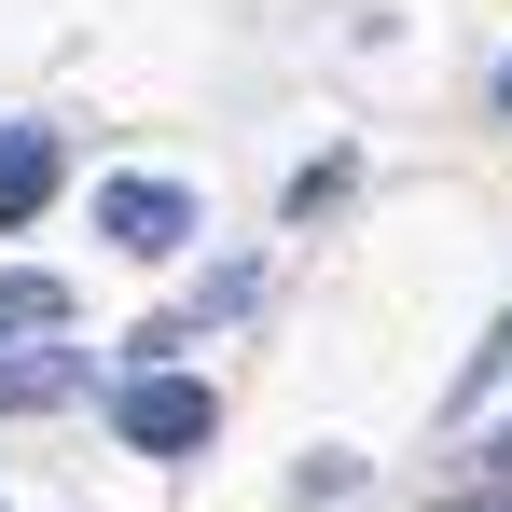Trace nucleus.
I'll list each match as a JSON object with an SVG mask.
<instances>
[{
	"label": "nucleus",
	"mask_w": 512,
	"mask_h": 512,
	"mask_svg": "<svg viewBox=\"0 0 512 512\" xmlns=\"http://www.w3.org/2000/svg\"><path fill=\"white\" fill-rule=\"evenodd\" d=\"M111 416H125V443H139V457H194V443L222 429V402H208L194 374H139V388H125Z\"/></svg>",
	"instance_id": "f257e3e1"
},
{
	"label": "nucleus",
	"mask_w": 512,
	"mask_h": 512,
	"mask_svg": "<svg viewBox=\"0 0 512 512\" xmlns=\"http://www.w3.org/2000/svg\"><path fill=\"white\" fill-rule=\"evenodd\" d=\"M70 388H84L70 346H0V416H42V402H70Z\"/></svg>",
	"instance_id": "20e7f679"
},
{
	"label": "nucleus",
	"mask_w": 512,
	"mask_h": 512,
	"mask_svg": "<svg viewBox=\"0 0 512 512\" xmlns=\"http://www.w3.org/2000/svg\"><path fill=\"white\" fill-rule=\"evenodd\" d=\"M97 236L139 250V263H167L180 236H194V194H180V180H97Z\"/></svg>",
	"instance_id": "f03ea898"
},
{
	"label": "nucleus",
	"mask_w": 512,
	"mask_h": 512,
	"mask_svg": "<svg viewBox=\"0 0 512 512\" xmlns=\"http://www.w3.org/2000/svg\"><path fill=\"white\" fill-rule=\"evenodd\" d=\"M14 333H70V277H42V263H0V346Z\"/></svg>",
	"instance_id": "39448f33"
},
{
	"label": "nucleus",
	"mask_w": 512,
	"mask_h": 512,
	"mask_svg": "<svg viewBox=\"0 0 512 512\" xmlns=\"http://www.w3.org/2000/svg\"><path fill=\"white\" fill-rule=\"evenodd\" d=\"M499 111H512V70H499Z\"/></svg>",
	"instance_id": "6e6552de"
},
{
	"label": "nucleus",
	"mask_w": 512,
	"mask_h": 512,
	"mask_svg": "<svg viewBox=\"0 0 512 512\" xmlns=\"http://www.w3.org/2000/svg\"><path fill=\"white\" fill-rule=\"evenodd\" d=\"M485 457H499V485H512V443H485Z\"/></svg>",
	"instance_id": "0eeeda50"
},
{
	"label": "nucleus",
	"mask_w": 512,
	"mask_h": 512,
	"mask_svg": "<svg viewBox=\"0 0 512 512\" xmlns=\"http://www.w3.org/2000/svg\"><path fill=\"white\" fill-rule=\"evenodd\" d=\"M443 512H512V485H471V499H443Z\"/></svg>",
	"instance_id": "423d86ee"
},
{
	"label": "nucleus",
	"mask_w": 512,
	"mask_h": 512,
	"mask_svg": "<svg viewBox=\"0 0 512 512\" xmlns=\"http://www.w3.org/2000/svg\"><path fill=\"white\" fill-rule=\"evenodd\" d=\"M42 194H56V125H0V236L42 222Z\"/></svg>",
	"instance_id": "7ed1b4c3"
}]
</instances>
